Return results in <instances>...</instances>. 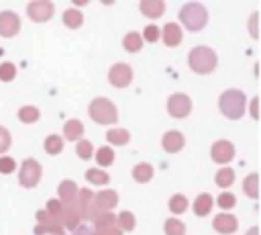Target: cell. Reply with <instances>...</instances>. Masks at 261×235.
<instances>
[{
  "label": "cell",
  "instance_id": "1",
  "mask_svg": "<svg viewBox=\"0 0 261 235\" xmlns=\"http://www.w3.org/2000/svg\"><path fill=\"white\" fill-rule=\"evenodd\" d=\"M245 106H247V98H245V94H243L241 90H237V88L224 90V92L220 94V98H218V108H220V112H222L226 119H230V121L241 119V116L245 114Z\"/></svg>",
  "mask_w": 261,
  "mask_h": 235
},
{
  "label": "cell",
  "instance_id": "2",
  "mask_svg": "<svg viewBox=\"0 0 261 235\" xmlns=\"http://www.w3.org/2000/svg\"><path fill=\"white\" fill-rule=\"evenodd\" d=\"M188 65H190V69L196 72V74H210V72H214L216 65H218V57H216L214 49H210V47H206V45H198V47H194V49L190 51V55H188Z\"/></svg>",
  "mask_w": 261,
  "mask_h": 235
},
{
  "label": "cell",
  "instance_id": "3",
  "mask_svg": "<svg viewBox=\"0 0 261 235\" xmlns=\"http://www.w3.org/2000/svg\"><path fill=\"white\" fill-rule=\"evenodd\" d=\"M179 22L188 31H192V33L202 31L206 27V22H208V10H206V6H202L200 2H188V4H184L181 10H179Z\"/></svg>",
  "mask_w": 261,
  "mask_h": 235
},
{
  "label": "cell",
  "instance_id": "4",
  "mask_svg": "<svg viewBox=\"0 0 261 235\" xmlns=\"http://www.w3.org/2000/svg\"><path fill=\"white\" fill-rule=\"evenodd\" d=\"M88 114L98 125H114L118 121V110H116L114 102L108 100V98H104V96H98V98H94L90 102Z\"/></svg>",
  "mask_w": 261,
  "mask_h": 235
},
{
  "label": "cell",
  "instance_id": "5",
  "mask_svg": "<svg viewBox=\"0 0 261 235\" xmlns=\"http://www.w3.org/2000/svg\"><path fill=\"white\" fill-rule=\"evenodd\" d=\"M41 163L35 159V157H27L20 166V172H18V184L22 188H35L41 180Z\"/></svg>",
  "mask_w": 261,
  "mask_h": 235
},
{
  "label": "cell",
  "instance_id": "6",
  "mask_svg": "<svg viewBox=\"0 0 261 235\" xmlns=\"http://www.w3.org/2000/svg\"><path fill=\"white\" fill-rule=\"evenodd\" d=\"M167 112L173 119H186L192 112V100H190V96L184 94V92L171 94L167 98Z\"/></svg>",
  "mask_w": 261,
  "mask_h": 235
},
{
  "label": "cell",
  "instance_id": "7",
  "mask_svg": "<svg viewBox=\"0 0 261 235\" xmlns=\"http://www.w3.org/2000/svg\"><path fill=\"white\" fill-rule=\"evenodd\" d=\"M27 14L33 22H47L55 14V8H53V2L49 0H33L27 6Z\"/></svg>",
  "mask_w": 261,
  "mask_h": 235
},
{
  "label": "cell",
  "instance_id": "8",
  "mask_svg": "<svg viewBox=\"0 0 261 235\" xmlns=\"http://www.w3.org/2000/svg\"><path fill=\"white\" fill-rule=\"evenodd\" d=\"M118 204V192L116 190H100L94 194V204H92V217L96 213H112V208Z\"/></svg>",
  "mask_w": 261,
  "mask_h": 235
},
{
  "label": "cell",
  "instance_id": "9",
  "mask_svg": "<svg viewBox=\"0 0 261 235\" xmlns=\"http://www.w3.org/2000/svg\"><path fill=\"white\" fill-rule=\"evenodd\" d=\"M108 82L114 88H126L133 82V67L128 63H114L108 69Z\"/></svg>",
  "mask_w": 261,
  "mask_h": 235
},
{
  "label": "cell",
  "instance_id": "10",
  "mask_svg": "<svg viewBox=\"0 0 261 235\" xmlns=\"http://www.w3.org/2000/svg\"><path fill=\"white\" fill-rule=\"evenodd\" d=\"M210 157L216 163H228L234 157V145L228 139H218L210 149Z\"/></svg>",
  "mask_w": 261,
  "mask_h": 235
},
{
  "label": "cell",
  "instance_id": "11",
  "mask_svg": "<svg viewBox=\"0 0 261 235\" xmlns=\"http://www.w3.org/2000/svg\"><path fill=\"white\" fill-rule=\"evenodd\" d=\"M94 194H96V192H92L90 188H80V190H77V196H75V202H73V206H75V210L80 213L82 221H84V219H92V204H94Z\"/></svg>",
  "mask_w": 261,
  "mask_h": 235
},
{
  "label": "cell",
  "instance_id": "12",
  "mask_svg": "<svg viewBox=\"0 0 261 235\" xmlns=\"http://www.w3.org/2000/svg\"><path fill=\"white\" fill-rule=\"evenodd\" d=\"M20 31V18L14 10L0 12V37H14Z\"/></svg>",
  "mask_w": 261,
  "mask_h": 235
},
{
  "label": "cell",
  "instance_id": "13",
  "mask_svg": "<svg viewBox=\"0 0 261 235\" xmlns=\"http://www.w3.org/2000/svg\"><path fill=\"white\" fill-rule=\"evenodd\" d=\"M212 229H214L216 233H220V235H232V233L239 229V221H237V217L230 215V213H220V215L214 217Z\"/></svg>",
  "mask_w": 261,
  "mask_h": 235
},
{
  "label": "cell",
  "instance_id": "14",
  "mask_svg": "<svg viewBox=\"0 0 261 235\" xmlns=\"http://www.w3.org/2000/svg\"><path fill=\"white\" fill-rule=\"evenodd\" d=\"M77 184L73 180H63L59 186H57V196H59V202L63 206H71L75 202V196H77Z\"/></svg>",
  "mask_w": 261,
  "mask_h": 235
},
{
  "label": "cell",
  "instance_id": "15",
  "mask_svg": "<svg viewBox=\"0 0 261 235\" xmlns=\"http://www.w3.org/2000/svg\"><path fill=\"white\" fill-rule=\"evenodd\" d=\"M161 145H163V149H165L167 153H177V151L184 149L186 139H184V135H181L179 131H167V133L161 137Z\"/></svg>",
  "mask_w": 261,
  "mask_h": 235
},
{
  "label": "cell",
  "instance_id": "16",
  "mask_svg": "<svg viewBox=\"0 0 261 235\" xmlns=\"http://www.w3.org/2000/svg\"><path fill=\"white\" fill-rule=\"evenodd\" d=\"M161 37H163V43H165L167 47H177V45L181 43L184 33H181V27H179L177 22H167V25L161 29Z\"/></svg>",
  "mask_w": 261,
  "mask_h": 235
},
{
  "label": "cell",
  "instance_id": "17",
  "mask_svg": "<svg viewBox=\"0 0 261 235\" xmlns=\"http://www.w3.org/2000/svg\"><path fill=\"white\" fill-rule=\"evenodd\" d=\"M139 10L147 16V18H159L165 12V2L163 0H141Z\"/></svg>",
  "mask_w": 261,
  "mask_h": 235
},
{
  "label": "cell",
  "instance_id": "18",
  "mask_svg": "<svg viewBox=\"0 0 261 235\" xmlns=\"http://www.w3.org/2000/svg\"><path fill=\"white\" fill-rule=\"evenodd\" d=\"M84 123L77 121V119H69L65 125H63V137L67 141H80L84 137Z\"/></svg>",
  "mask_w": 261,
  "mask_h": 235
},
{
  "label": "cell",
  "instance_id": "19",
  "mask_svg": "<svg viewBox=\"0 0 261 235\" xmlns=\"http://www.w3.org/2000/svg\"><path fill=\"white\" fill-rule=\"evenodd\" d=\"M212 204H214L212 196H210L208 192H202V194H198V198L194 200L192 208H194V213H196L198 217H206V215L212 210Z\"/></svg>",
  "mask_w": 261,
  "mask_h": 235
},
{
  "label": "cell",
  "instance_id": "20",
  "mask_svg": "<svg viewBox=\"0 0 261 235\" xmlns=\"http://www.w3.org/2000/svg\"><path fill=\"white\" fill-rule=\"evenodd\" d=\"M133 178H135V182H139V184L151 182V178H153V166L147 163V161L137 163V166L133 168Z\"/></svg>",
  "mask_w": 261,
  "mask_h": 235
},
{
  "label": "cell",
  "instance_id": "21",
  "mask_svg": "<svg viewBox=\"0 0 261 235\" xmlns=\"http://www.w3.org/2000/svg\"><path fill=\"white\" fill-rule=\"evenodd\" d=\"M80 223H82V217H80V213L75 210V206H73V204H71V206H63L61 225L67 227V229H71V231H75Z\"/></svg>",
  "mask_w": 261,
  "mask_h": 235
},
{
  "label": "cell",
  "instance_id": "22",
  "mask_svg": "<svg viewBox=\"0 0 261 235\" xmlns=\"http://www.w3.org/2000/svg\"><path fill=\"white\" fill-rule=\"evenodd\" d=\"M86 180L96 186H106L110 182V176L102 168H90V170H86Z\"/></svg>",
  "mask_w": 261,
  "mask_h": 235
},
{
  "label": "cell",
  "instance_id": "23",
  "mask_svg": "<svg viewBox=\"0 0 261 235\" xmlns=\"http://www.w3.org/2000/svg\"><path fill=\"white\" fill-rule=\"evenodd\" d=\"M63 25L67 29H80L84 25V14L77 8H67L63 12Z\"/></svg>",
  "mask_w": 261,
  "mask_h": 235
},
{
  "label": "cell",
  "instance_id": "24",
  "mask_svg": "<svg viewBox=\"0 0 261 235\" xmlns=\"http://www.w3.org/2000/svg\"><path fill=\"white\" fill-rule=\"evenodd\" d=\"M122 47H124L128 53H137V51L143 49V37H141L139 33L130 31V33L124 35V39H122Z\"/></svg>",
  "mask_w": 261,
  "mask_h": 235
},
{
  "label": "cell",
  "instance_id": "25",
  "mask_svg": "<svg viewBox=\"0 0 261 235\" xmlns=\"http://www.w3.org/2000/svg\"><path fill=\"white\" fill-rule=\"evenodd\" d=\"M106 141L110 145H120L122 147V145H126L130 141V133L126 129H110L106 133Z\"/></svg>",
  "mask_w": 261,
  "mask_h": 235
},
{
  "label": "cell",
  "instance_id": "26",
  "mask_svg": "<svg viewBox=\"0 0 261 235\" xmlns=\"http://www.w3.org/2000/svg\"><path fill=\"white\" fill-rule=\"evenodd\" d=\"M18 119H20V123H24V125H31V123H37L39 119H41V110L37 108V106H20L18 108Z\"/></svg>",
  "mask_w": 261,
  "mask_h": 235
},
{
  "label": "cell",
  "instance_id": "27",
  "mask_svg": "<svg viewBox=\"0 0 261 235\" xmlns=\"http://www.w3.org/2000/svg\"><path fill=\"white\" fill-rule=\"evenodd\" d=\"M43 147H45V151L49 155H57V153L63 151V137H59V135H47Z\"/></svg>",
  "mask_w": 261,
  "mask_h": 235
},
{
  "label": "cell",
  "instance_id": "28",
  "mask_svg": "<svg viewBox=\"0 0 261 235\" xmlns=\"http://www.w3.org/2000/svg\"><path fill=\"white\" fill-rule=\"evenodd\" d=\"M214 182H216L218 188H228V186H232V182H234V170H232V168H222V170H218L216 176H214Z\"/></svg>",
  "mask_w": 261,
  "mask_h": 235
},
{
  "label": "cell",
  "instance_id": "29",
  "mask_svg": "<svg viewBox=\"0 0 261 235\" xmlns=\"http://www.w3.org/2000/svg\"><path fill=\"white\" fill-rule=\"evenodd\" d=\"M243 190L249 198H259V176L257 174H249L243 182Z\"/></svg>",
  "mask_w": 261,
  "mask_h": 235
},
{
  "label": "cell",
  "instance_id": "30",
  "mask_svg": "<svg viewBox=\"0 0 261 235\" xmlns=\"http://www.w3.org/2000/svg\"><path fill=\"white\" fill-rule=\"evenodd\" d=\"M96 161H98L100 168H108V166H112V163H114V149L108 147V145L100 147V149L96 151Z\"/></svg>",
  "mask_w": 261,
  "mask_h": 235
},
{
  "label": "cell",
  "instance_id": "31",
  "mask_svg": "<svg viewBox=\"0 0 261 235\" xmlns=\"http://www.w3.org/2000/svg\"><path fill=\"white\" fill-rule=\"evenodd\" d=\"M116 225H118V229L120 231H133L135 229V225H137V219H135V215L130 213V210H122L118 217H116Z\"/></svg>",
  "mask_w": 261,
  "mask_h": 235
},
{
  "label": "cell",
  "instance_id": "32",
  "mask_svg": "<svg viewBox=\"0 0 261 235\" xmlns=\"http://www.w3.org/2000/svg\"><path fill=\"white\" fill-rule=\"evenodd\" d=\"M167 206H169V210H171L173 215H181V213L188 210V198H186L184 194H173V196L169 198Z\"/></svg>",
  "mask_w": 261,
  "mask_h": 235
},
{
  "label": "cell",
  "instance_id": "33",
  "mask_svg": "<svg viewBox=\"0 0 261 235\" xmlns=\"http://www.w3.org/2000/svg\"><path fill=\"white\" fill-rule=\"evenodd\" d=\"M163 231H165V235H186V225L179 219L169 217L163 225Z\"/></svg>",
  "mask_w": 261,
  "mask_h": 235
},
{
  "label": "cell",
  "instance_id": "34",
  "mask_svg": "<svg viewBox=\"0 0 261 235\" xmlns=\"http://www.w3.org/2000/svg\"><path fill=\"white\" fill-rule=\"evenodd\" d=\"M75 153H77L80 159H90V157L94 155V145H92V141L80 139L77 145H75Z\"/></svg>",
  "mask_w": 261,
  "mask_h": 235
},
{
  "label": "cell",
  "instance_id": "35",
  "mask_svg": "<svg viewBox=\"0 0 261 235\" xmlns=\"http://www.w3.org/2000/svg\"><path fill=\"white\" fill-rule=\"evenodd\" d=\"M16 78V65L10 61H2L0 63V80L2 82H12Z\"/></svg>",
  "mask_w": 261,
  "mask_h": 235
},
{
  "label": "cell",
  "instance_id": "36",
  "mask_svg": "<svg viewBox=\"0 0 261 235\" xmlns=\"http://www.w3.org/2000/svg\"><path fill=\"white\" fill-rule=\"evenodd\" d=\"M218 206L222 208V210H230V208H234V204H237V198H234V194L232 192H222V194H218Z\"/></svg>",
  "mask_w": 261,
  "mask_h": 235
},
{
  "label": "cell",
  "instance_id": "37",
  "mask_svg": "<svg viewBox=\"0 0 261 235\" xmlns=\"http://www.w3.org/2000/svg\"><path fill=\"white\" fill-rule=\"evenodd\" d=\"M45 210H47L55 221H59V223H61V217H63V204H61L59 200H55V198H53V200H49V202H47V206H45Z\"/></svg>",
  "mask_w": 261,
  "mask_h": 235
},
{
  "label": "cell",
  "instance_id": "38",
  "mask_svg": "<svg viewBox=\"0 0 261 235\" xmlns=\"http://www.w3.org/2000/svg\"><path fill=\"white\" fill-rule=\"evenodd\" d=\"M143 41H147V43H155L159 37H161V29L159 27H155V25H147L145 29H143Z\"/></svg>",
  "mask_w": 261,
  "mask_h": 235
},
{
  "label": "cell",
  "instance_id": "39",
  "mask_svg": "<svg viewBox=\"0 0 261 235\" xmlns=\"http://www.w3.org/2000/svg\"><path fill=\"white\" fill-rule=\"evenodd\" d=\"M10 145H12V137H10L8 129L0 125V155H4L10 149Z\"/></svg>",
  "mask_w": 261,
  "mask_h": 235
},
{
  "label": "cell",
  "instance_id": "40",
  "mask_svg": "<svg viewBox=\"0 0 261 235\" xmlns=\"http://www.w3.org/2000/svg\"><path fill=\"white\" fill-rule=\"evenodd\" d=\"M16 170V161L10 155H0V174H12Z\"/></svg>",
  "mask_w": 261,
  "mask_h": 235
},
{
  "label": "cell",
  "instance_id": "41",
  "mask_svg": "<svg viewBox=\"0 0 261 235\" xmlns=\"http://www.w3.org/2000/svg\"><path fill=\"white\" fill-rule=\"evenodd\" d=\"M257 20H259V12H253L251 18H249V33L253 39H259V33H257Z\"/></svg>",
  "mask_w": 261,
  "mask_h": 235
},
{
  "label": "cell",
  "instance_id": "42",
  "mask_svg": "<svg viewBox=\"0 0 261 235\" xmlns=\"http://www.w3.org/2000/svg\"><path fill=\"white\" fill-rule=\"evenodd\" d=\"M249 110H251L249 114H251V116H253V119L257 121V119H259V98H257V96L253 98V102H251V106H249Z\"/></svg>",
  "mask_w": 261,
  "mask_h": 235
},
{
  "label": "cell",
  "instance_id": "43",
  "mask_svg": "<svg viewBox=\"0 0 261 235\" xmlns=\"http://www.w3.org/2000/svg\"><path fill=\"white\" fill-rule=\"evenodd\" d=\"M73 235H94V229H90V227H86V225H77V229L73 231Z\"/></svg>",
  "mask_w": 261,
  "mask_h": 235
},
{
  "label": "cell",
  "instance_id": "44",
  "mask_svg": "<svg viewBox=\"0 0 261 235\" xmlns=\"http://www.w3.org/2000/svg\"><path fill=\"white\" fill-rule=\"evenodd\" d=\"M247 235H259V227H251V229L247 231Z\"/></svg>",
  "mask_w": 261,
  "mask_h": 235
}]
</instances>
